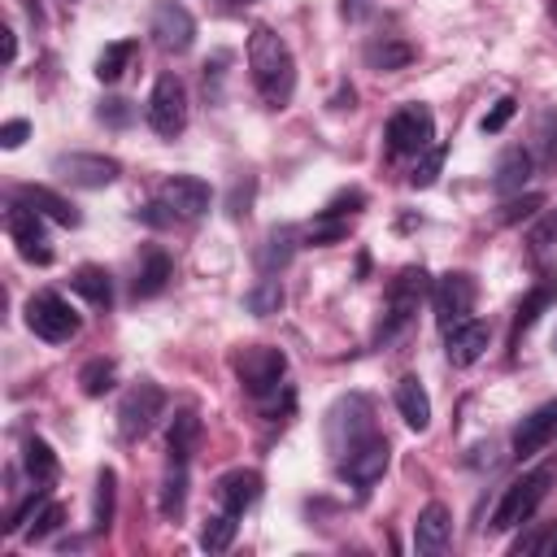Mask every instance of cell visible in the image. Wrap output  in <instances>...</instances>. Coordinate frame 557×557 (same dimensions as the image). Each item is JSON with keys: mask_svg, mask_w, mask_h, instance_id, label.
Masks as SVG:
<instances>
[{"mask_svg": "<svg viewBox=\"0 0 557 557\" xmlns=\"http://www.w3.org/2000/svg\"><path fill=\"white\" fill-rule=\"evenodd\" d=\"M513 113H518V100H513V96H500V100L492 104V113H483V122H479V126H483V135L505 131V122H509Z\"/></svg>", "mask_w": 557, "mask_h": 557, "instance_id": "cell-41", "label": "cell"}, {"mask_svg": "<svg viewBox=\"0 0 557 557\" xmlns=\"http://www.w3.org/2000/svg\"><path fill=\"white\" fill-rule=\"evenodd\" d=\"M244 305H248V313H257V318L278 313V309H283V283H278L274 274H265V278L244 296Z\"/></svg>", "mask_w": 557, "mask_h": 557, "instance_id": "cell-33", "label": "cell"}, {"mask_svg": "<svg viewBox=\"0 0 557 557\" xmlns=\"http://www.w3.org/2000/svg\"><path fill=\"white\" fill-rule=\"evenodd\" d=\"M170 278H174V261H170L161 248H148L139 274H135V296H139V300H152V296L165 292Z\"/></svg>", "mask_w": 557, "mask_h": 557, "instance_id": "cell-24", "label": "cell"}, {"mask_svg": "<svg viewBox=\"0 0 557 557\" xmlns=\"http://www.w3.org/2000/svg\"><path fill=\"white\" fill-rule=\"evenodd\" d=\"M413 61V44H405L400 35H379L366 44V65L379 70V74H392V70H405Z\"/></svg>", "mask_w": 557, "mask_h": 557, "instance_id": "cell-23", "label": "cell"}, {"mask_svg": "<svg viewBox=\"0 0 557 557\" xmlns=\"http://www.w3.org/2000/svg\"><path fill=\"white\" fill-rule=\"evenodd\" d=\"M26 135H30V122H26V117H13V122H4V126H0V148H9V152H13V148H22V144H26Z\"/></svg>", "mask_w": 557, "mask_h": 557, "instance_id": "cell-45", "label": "cell"}, {"mask_svg": "<svg viewBox=\"0 0 557 557\" xmlns=\"http://www.w3.org/2000/svg\"><path fill=\"white\" fill-rule=\"evenodd\" d=\"M157 200H161L174 218H200V213L209 209V183L196 178V174H174V178L161 183Z\"/></svg>", "mask_w": 557, "mask_h": 557, "instance_id": "cell-15", "label": "cell"}, {"mask_svg": "<svg viewBox=\"0 0 557 557\" xmlns=\"http://www.w3.org/2000/svg\"><path fill=\"white\" fill-rule=\"evenodd\" d=\"M248 70H252L257 96L270 109H283L292 100V91H296V61H292V48L283 44V35H274L270 26H252V35H248Z\"/></svg>", "mask_w": 557, "mask_h": 557, "instance_id": "cell-1", "label": "cell"}, {"mask_svg": "<svg viewBox=\"0 0 557 557\" xmlns=\"http://www.w3.org/2000/svg\"><path fill=\"white\" fill-rule=\"evenodd\" d=\"M135 52H139L135 39H113V44H104V52L96 57V78H100V83H117V78L126 74V65L135 61Z\"/></svg>", "mask_w": 557, "mask_h": 557, "instance_id": "cell-28", "label": "cell"}, {"mask_svg": "<svg viewBox=\"0 0 557 557\" xmlns=\"http://www.w3.org/2000/svg\"><path fill=\"white\" fill-rule=\"evenodd\" d=\"M187 505V461H170L165 479H161V513L178 518Z\"/></svg>", "mask_w": 557, "mask_h": 557, "instance_id": "cell-31", "label": "cell"}, {"mask_svg": "<svg viewBox=\"0 0 557 557\" xmlns=\"http://www.w3.org/2000/svg\"><path fill=\"white\" fill-rule=\"evenodd\" d=\"M553 348H557V335H553Z\"/></svg>", "mask_w": 557, "mask_h": 557, "instance_id": "cell-49", "label": "cell"}, {"mask_svg": "<svg viewBox=\"0 0 557 557\" xmlns=\"http://www.w3.org/2000/svg\"><path fill=\"white\" fill-rule=\"evenodd\" d=\"M435 144V113L426 104H405L387 117V152L392 157H418Z\"/></svg>", "mask_w": 557, "mask_h": 557, "instance_id": "cell-6", "label": "cell"}, {"mask_svg": "<svg viewBox=\"0 0 557 557\" xmlns=\"http://www.w3.org/2000/svg\"><path fill=\"white\" fill-rule=\"evenodd\" d=\"M26 326L39 335V339H48V344H65V339H74L78 335V313L57 296V292H35L30 300H26Z\"/></svg>", "mask_w": 557, "mask_h": 557, "instance_id": "cell-7", "label": "cell"}, {"mask_svg": "<svg viewBox=\"0 0 557 557\" xmlns=\"http://www.w3.org/2000/svg\"><path fill=\"white\" fill-rule=\"evenodd\" d=\"M348 235V218H335V213H318L309 226H305V244H313V248H326V244H339Z\"/></svg>", "mask_w": 557, "mask_h": 557, "instance_id": "cell-35", "label": "cell"}, {"mask_svg": "<svg viewBox=\"0 0 557 557\" xmlns=\"http://www.w3.org/2000/svg\"><path fill=\"white\" fill-rule=\"evenodd\" d=\"M366 435H374V405L366 396H357V392L335 400V409L326 413V448L335 453V461L348 448H357Z\"/></svg>", "mask_w": 557, "mask_h": 557, "instance_id": "cell-5", "label": "cell"}, {"mask_svg": "<svg viewBox=\"0 0 557 557\" xmlns=\"http://www.w3.org/2000/svg\"><path fill=\"white\" fill-rule=\"evenodd\" d=\"M4 231H9V239L17 244V252H22L26 261H35V265H48V261H52V248H48L44 213H39V209L13 200L9 213H4Z\"/></svg>", "mask_w": 557, "mask_h": 557, "instance_id": "cell-13", "label": "cell"}, {"mask_svg": "<svg viewBox=\"0 0 557 557\" xmlns=\"http://www.w3.org/2000/svg\"><path fill=\"white\" fill-rule=\"evenodd\" d=\"M161 413H165V392H161L152 379L135 383V387L122 396V405H117V431H122V440L148 435Z\"/></svg>", "mask_w": 557, "mask_h": 557, "instance_id": "cell-9", "label": "cell"}, {"mask_svg": "<svg viewBox=\"0 0 557 557\" xmlns=\"http://www.w3.org/2000/svg\"><path fill=\"white\" fill-rule=\"evenodd\" d=\"M448 544H453V513H448L440 500H431V505L418 513V522H413V548H418L422 557H440Z\"/></svg>", "mask_w": 557, "mask_h": 557, "instance_id": "cell-19", "label": "cell"}, {"mask_svg": "<svg viewBox=\"0 0 557 557\" xmlns=\"http://www.w3.org/2000/svg\"><path fill=\"white\" fill-rule=\"evenodd\" d=\"M283 374H287L283 348L248 344V348L235 352V379H239V387H244L252 400H274L278 387H283Z\"/></svg>", "mask_w": 557, "mask_h": 557, "instance_id": "cell-2", "label": "cell"}, {"mask_svg": "<svg viewBox=\"0 0 557 557\" xmlns=\"http://www.w3.org/2000/svg\"><path fill=\"white\" fill-rule=\"evenodd\" d=\"M444 157H448V148H444V144H431L426 152H418L413 174H409V187H431V183L440 178V170H444Z\"/></svg>", "mask_w": 557, "mask_h": 557, "instance_id": "cell-37", "label": "cell"}, {"mask_svg": "<svg viewBox=\"0 0 557 557\" xmlns=\"http://www.w3.org/2000/svg\"><path fill=\"white\" fill-rule=\"evenodd\" d=\"M527 244H531V252H553L557 248V209H544V218L531 226V235H527Z\"/></svg>", "mask_w": 557, "mask_h": 557, "instance_id": "cell-39", "label": "cell"}, {"mask_svg": "<svg viewBox=\"0 0 557 557\" xmlns=\"http://www.w3.org/2000/svg\"><path fill=\"white\" fill-rule=\"evenodd\" d=\"M231 4H239V0H231Z\"/></svg>", "mask_w": 557, "mask_h": 557, "instance_id": "cell-50", "label": "cell"}, {"mask_svg": "<svg viewBox=\"0 0 557 557\" xmlns=\"http://www.w3.org/2000/svg\"><path fill=\"white\" fill-rule=\"evenodd\" d=\"M361 205H366V191H361V187H348V191H339V196H331L322 213H335V218H348V213H357Z\"/></svg>", "mask_w": 557, "mask_h": 557, "instance_id": "cell-43", "label": "cell"}, {"mask_svg": "<svg viewBox=\"0 0 557 557\" xmlns=\"http://www.w3.org/2000/svg\"><path fill=\"white\" fill-rule=\"evenodd\" d=\"M213 496H218V505L226 509V513H244V509H252L257 500H261V474L257 470H226L218 483H213Z\"/></svg>", "mask_w": 557, "mask_h": 557, "instance_id": "cell-18", "label": "cell"}, {"mask_svg": "<svg viewBox=\"0 0 557 557\" xmlns=\"http://www.w3.org/2000/svg\"><path fill=\"white\" fill-rule=\"evenodd\" d=\"M148 35L157 39L161 52H187L191 39H196V17L174 4V0H157L152 4V22H148Z\"/></svg>", "mask_w": 557, "mask_h": 557, "instance_id": "cell-14", "label": "cell"}, {"mask_svg": "<svg viewBox=\"0 0 557 557\" xmlns=\"http://www.w3.org/2000/svg\"><path fill=\"white\" fill-rule=\"evenodd\" d=\"M17 200H22V205H30V209H39V213H44V218H52L57 226H78V209H74L65 196H57L52 187H39V183L17 187Z\"/></svg>", "mask_w": 557, "mask_h": 557, "instance_id": "cell-22", "label": "cell"}, {"mask_svg": "<svg viewBox=\"0 0 557 557\" xmlns=\"http://www.w3.org/2000/svg\"><path fill=\"white\" fill-rule=\"evenodd\" d=\"M70 287H74L87 305H96V309H109V305H113V283H109V270H104V265H78L74 278H70Z\"/></svg>", "mask_w": 557, "mask_h": 557, "instance_id": "cell-26", "label": "cell"}, {"mask_svg": "<svg viewBox=\"0 0 557 557\" xmlns=\"http://www.w3.org/2000/svg\"><path fill=\"white\" fill-rule=\"evenodd\" d=\"M0 35H4V61H9V65H13V61H17V35H13V30H9V26H4V30H0Z\"/></svg>", "mask_w": 557, "mask_h": 557, "instance_id": "cell-47", "label": "cell"}, {"mask_svg": "<svg viewBox=\"0 0 557 557\" xmlns=\"http://www.w3.org/2000/svg\"><path fill=\"white\" fill-rule=\"evenodd\" d=\"M148 126L165 139H174L183 126H187V87L178 74H161L152 83V96H148Z\"/></svg>", "mask_w": 557, "mask_h": 557, "instance_id": "cell-8", "label": "cell"}, {"mask_svg": "<svg viewBox=\"0 0 557 557\" xmlns=\"http://www.w3.org/2000/svg\"><path fill=\"white\" fill-rule=\"evenodd\" d=\"M113 496H117V474L104 466L96 474V500H91V527L96 531H109L113 527Z\"/></svg>", "mask_w": 557, "mask_h": 557, "instance_id": "cell-32", "label": "cell"}, {"mask_svg": "<svg viewBox=\"0 0 557 557\" xmlns=\"http://www.w3.org/2000/svg\"><path fill=\"white\" fill-rule=\"evenodd\" d=\"M44 505H48V496H44V487H35V496H26V500H22V505L9 513L4 535H22V531H26V527L39 518V509H44Z\"/></svg>", "mask_w": 557, "mask_h": 557, "instance_id": "cell-38", "label": "cell"}, {"mask_svg": "<svg viewBox=\"0 0 557 557\" xmlns=\"http://www.w3.org/2000/svg\"><path fill=\"white\" fill-rule=\"evenodd\" d=\"M553 300H557V278H553V274H544V278L535 283V292H531V296L518 305V318H513V335L531 331V326H535V318H540V313H544Z\"/></svg>", "mask_w": 557, "mask_h": 557, "instance_id": "cell-29", "label": "cell"}, {"mask_svg": "<svg viewBox=\"0 0 557 557\" xmlns=\"http://www.w3.org/2000/svg\"><path fill=\"white\" fill-rule=\"evenodd\" d=\"M22 466H26V474H30L35 483H52V479H57V453H52L48 440H39V435H30V440L22 444Z\"/></svg>", "mask_w": 557, "mask_h": 557, "instance_id": "cell-30", "label": "cell"}, {"mask_svg": "<svg viewBox=\"0 0 557 557\" xmlns=\"http://www.w3.org/2000/svg\"><path fill=\"white\" fill-rule=\"evenodd\" d=\"M100 122H109V126H126L131 117H135V109H131V100H122V96H109V100H100Z\"/></svg>", "mask_w": 557, "mask_h": 557, "instance_id": "cell-42", "label": "cell"}, {"mask_svg": "<svg viewBox=\"0 0 557 557\" xmlns=\"http://www.w3.org/2000/svg\"><path fill=\"white\" fill-rule=\"evenodd\" d=\"M426 292H431L426 270H422V265H405V270L392 278V287H387V305H383L379 339L400 335V331L413 322V313H418V305H422V296H426Z\"/></svg>", "mask_w": 557, "mask_h": 557, "instance_id": "cell-4", "label": "cell"}, {"mask_svg": "<svg viewBox=\"0 0 557 557\" xmlns=\"http://www.w3.org/2000/svg\"><path fill=\"white\" fill-rule=\"evenodd\" d=\"M52 174L70 187H109L117 183L122 165L104 152H57L52 157Z\"/></svg>", "mask_w": 557, "mask_h": 557, "instance_id": "cell-11", "label": "cell"}, {"mask_svg": "<svg viewBox=\"0 0 557 557\" xmlns=\"http://www.w3.org/2000/svg\"><path fill=\"white\" fill-rule=\"evenodd\" d=\"M548 487H553V466H535V470H527L522 479H513V483L505 487V496L496 500V509H492V531H513V527H522V522L540 509V500L548 496Z\"/></svg>", "mask_w": 557, "mask_h": 557, "instance_id": "cell-3", "label": "cell"}, {"mask_svg": "<svg viewBox=\"0 0 557 557\" xmlns=\"http://www.w3.org/2000/svg\"><path fill=\"white\" fill-rule=\"evenodd\" d=\"M535 209H544V196H535V191H518V196L500 209V222H522V218H531Z\"/></svg>", "mask_w": 557, "mask_h": 557, "instance_id": "cell-40", "label": "cell"}, {"mask_svg": "<svg viewBox=\"0 0 557 557\" xmlns=\"http://www.w3.org/2000/svg\"><path fill=\"white\" fill-rule=\"evenodd\" d=\"M61 518H65V513H61V505H52V500H48V505L39 509V518L26 527V535H30V540H44V535H52V531L61 527Z\"/></svg>", "mask_w": 557, "mask_h": 557, "instance_id": "cell-44", "label": "cell"}, {"mask_svg": "<svg viewBox=\"0 0 557 557\" xmlns=\"http://www.w3.org/2000/svg\"><path fill=\"white\" fill-rule=\"evenodd\" d=\"M296 239H300V231H296V226H278V231H270V235H265V244L257 248V265H261V274H278V270L292 261Z\"/></svg>", "mask_w": 557, "mask_h": 557, "instance_id": "cell-25", "label": "cell"}, {"mask_svg": "<svg viewBox=\"0 0 557 557\" xmlns=\"http://www.w3.org/2000/svg\"><path fill=\"white\" fill-rule=\"evenodd\" d=\"M540 548H544V553H557V535H553V540H544Z\"/></svg>", "mask_w": 557, "mask_h": 557, "instance_id": "cell-48", "label": "cell"}, {"mask_svg": "<svg viewBox=\"0 0 557 557\" xmlns=\"http://www.w3.org/2000/svg\"><path fill=\"white\" fill-rule=\"evenodd\" d=\"M474 300H479V287H474L470 274H461V270L444 274V278L431 287V305H435L440 331H453L457 322H466V318L474 313Z\"/></svg>", "mask_w": 557, "mask_h": 557, "instance_id": "cell-12", "label": "cell"}, {"mask_svg": "<svg viewBox=\"0 0 557 557\" xmlns=\"http://www.w3.org/2000/svg\"><path fill=\"white\" fill-rule=\"evenodd\" d=\"M387 461H392V444L374 431V435H366L357 448H348V453L339 457V479H344L348 487L366 492V487H374V483L383 479Z\"/></svg>", "mask_w": 557, "mask_h": 557, "instance_id": "cell-10", "label": "cell"}, {"mask_svg": "<svg viewBox=\"0 0 557 557\" xmlns=\"http://www.w3.org/2000/svg\"><path fill=\"white\" fill-rule=\"evenodd\" d=\"M196 440H200V418L191 409H178L170 418V431H165V448H170V461H187L196 453Z\"/></svg>", "mask_w": 557, "mask_h": 557, "instance_id": "cell-27", "label": "cell"}, {"mask_svg": "<svg viewBox=\"0 0 557 557\" xmlns=\"http://www.w3.org/2000/svg\"><path fill=\"white\" fill-rule=\"evenodd\" d=\"M235 531H239V522H235V513H213L205 527H200V548L205 553H222V548H231V540H235Z\"/></svg>", "mask_w": 557, "mask_h": 557, "instance_id": "cell-34", "label": "cell"}, {"mask_svg": "<svg viewBox=\"0 0 557 557\" xmlns=\"http://www.w3.org/2000/svg\"><path fill=\"white\" fill-rule=\"evenodd\" d=\"M366 9H370V0H339V13L344 17H361Z\"/></svg>", "mask_w": 557, "mask_h": 557, "instance_id": "cell-46", "label": "cell"}, {"mask_svg": "<svg viewBox=\"0 0 557 557\" xmlns=\"http://www.w3.org/2000/svg\"><path fill=\"white\" fill-rule=\"evenodd\" d=\"M396 409H400V418H405L409 431H426L431 426V396H426V387H422L418 374H405L396 383Z\"/></svg>", "mask_w": 557, "mask_h": 557, "instance_id": "cell-21", "label": "cell"}, {"mask_svg": "<svg viewBox=\"0 0 557 557\" xmlns=\"http://www.w3.org/2000/svg\"><path fill=\"white\" fill-rule=\"evenodd\" d=\"M531 170H535V161H531L527 148H505L500 161H496V174H492V191L496 196H518L531 183Z\"/></svg>", "mask_w": 557, "mask_h": 557, "instance_id": "cell-20", "label": "cell"}, {"mask_svg": "<svg viewBox=\"0 0 557 557\" xmlns=\"http://www.w3.org/2000/svg\"><path fill=\"white\" fill-rule=\"evenodd\" d=\"M113 379H117V366H113L109 357H91V361L78 370V383H83L87 396H104V392L113 387Z\"/></svg>", "mask_w": 557, "mask_h": 557, "instance_id": "cell-36", "label": "cell"}, {"mask_svg": "<svg viewBox=\"0 0 557 557\" xmlns=\"http://www.w3.org/2000/svg\"><path fill=\"white\" fill-rule=\"evenodd\" d=\"M444 335H448V339H444V357H448L457 370L474 366V361L487 352V339H492L487 322H479V318H466V322H457V326L444 331Z\"/></svg>", "mask_w": 557, "mask_h": 557, "instance_id": "cell-17", "label": "cell"}, {"mask_svg": "<svg viewBox=\"0 0 557 557\" xmlns=\"http://www.w3.org/2000/svg\"><path fill=\"white\" fill-rule=\"evenodd\" d=\"M557 440V400L531 409L518 426H513V457H535L540 448H548Z\"/></svg>", "mask_w": 557, "mask_h": 557, "instance_id": "cell-16", "label": "cell"}]
</instances>
